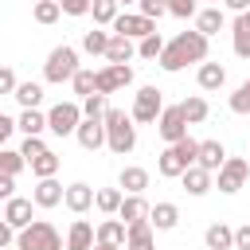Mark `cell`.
<instances>
[{
    "instance_id": "cell-1",
    "label": "cell",
    "mask_w": 250,
    "mask_h": 250,
    "mask_svg": "<svg viewBox=\"0 0 250 250\" xmlns=\"http://www.w3.org/2000/svg\"><path fill=\"white\" fill-rule=\"evenodd\" d=\"M207 59V35H199V31H180L172 43H164V51H160V66L168 70V74H176V70H184L188 62H203Z\"/></svg>"
},
{
    "instance_id": "cell-2",
    "label": "cell",
    "mask_w": 250,
    "mask_h": 250,
    "mask_svg": "<svg viewBox=\"0 0 250 250\" xmlns=\"http://www.w3.org/2000/svg\"><path fill=\"white\" fill-rule=\"evenodd\" d=\"M102 125H105V148H109V152H117V156H129V152L137 148V125H133V117H129L125 109H113V105H105V113H102Z\"/></svg>"
},
{
    "instance_id": "cell-3",
    "label": "cell",
    "mask_w": 250,
    "mask_h": 250,
    "mask_svg": "<svg viewBox=\"0 0 250 250\" xmlns=\"http://www.w3.org/2000/svg\"><path fill=\"white\" fill-rule=\"evenodd\" d=\"M16 246L20 250H62V234L55 230V223L31 219L23 230H16Z\"/></svg>"
},
{
    "instance_id": "cell-4",
    "label": "cell",
    "mask_w": 250,
    "mask_h": 250,
    "mask_svg": "<svg viewBox=\"0 0 250 250\" xmlns=\"http://www.w3.org/2000/svg\"><path fill=\"white\" fill-rule=\"evenodd\" d=\"M82 62H78V51L74 47H66V43H59L51 55H47V62H43V82H51V86H62V82H70L74 78V70H78Z\"/></svg>"
},
{
    "instance_id": "cell-5",
    "label": "cell",
    "mask_w": 250,
    "mask_h": 250,
    "mask_svg": "<svg viewBox=\"0 0 250 250\" xmlns=\"http://www.w3.org/2000/svg\"><path fill=\"white\" fill-rule=\"evenodd\" d=\"M125 86H133V66L129 62H105L102 70H94V94H117V90H125Z\"/></svg>"
},
{
    "instance_id": "cell-6",
    "label": "cell",
    "mask_w": 250,
    "mask_h": 250,
    "mask_svg": "<svg viewBox=\"0 0 250 250\" xmlns=\"http://www.w3.org/2000/svg\"><path fill=\"white\" fill-rule=\"evenodd\" d=\"M78 121H82V105L78 102H59V105L47 109V129L55 137H74Z\"/></svg>"
},
{
    "instance_id": "cell-7",
    "label": "cell",
    "mask_w": 250,
    "mask_h": 250,
    "mask_svg": "<svg viewBox=\"0 0 250 250\" xmlns=\"http://www.w3.org/2000/svg\"><path fill=\"white\" fill-rule=\"evenodd\" d=\"M160 109H164L160 90H156V86H141V90L133 94V109H129V117H133V125H148V121H156Z\"/></svg>"
},
{
    "instance_id": "cell-8",
    "label": "cell",
    "mask_w": 250,
    "mask_h": 250,
    "mask_svg": "<svg viewBox=\"0 0 250 250\" xmlns=\"http://www.w3.org/2000/svg\"><path fill=\"white\" fill-rule=\"evenodd\" d=\"M109 31L113 35H125V39H145V35L156 31V20H148L141 12H117L113 23H109Z\"/></svg>"
},
{
    "instance_id": "cell-9",
    "label": "cell",
    "mask_w": 250,
    "mask_h": 250,
    "mask_svg": "<svg viewBox=\"0 0 250 250\" xmlns=\"http://www.w3.org/2000/svg\"><path fill=\"white\" fill-rule=\"evenodd\" d=\"M246 176H250V164H246L242 156H227V160H223V168H219L215 188H219L223 195H234V191L246 184Z\"/></svg>"
},
{
    "instance_id": "cell-10",
    "label": "cell",
    "mask_w": 250,
    "mask_h": 250,
    "mask_svg": "<svg viewBox=\"0 0 250 250\" xmlns=\"http://www.w3.org/2000/svg\"><path fill=\"white\" fill-rule=\"evenodd\" d=\"M156 133L172 145V141H180V137H188V121H184V113H180V105H164L160 113H156Z\"/></svg>"
},
{
    "instance_id": "cell-11",
    "label": "cell",
    "mask_w": 250,
    "mask_h": 250,
    "mask_svg": "<svg viewBox=\"0 0 250 250\" xmlns=\"http://www.w3.org/2000/svg\"><path fill=\"white\" fill-rule=\"evenodd\" d=\"M4 223L12 227V230H23L27 223H31V215H35V203L31 199H23V195H12V199H4Z\"/></svg>"
},
{
    "instance_id": "cell-12",
    "label": "cell",
    "mask_w": 250,
    "mask_h": 250,
    "mask_svg": "<svg viewBox=\"0 0 250 250\" xmlns=\"http://www.w3.org/2000/svg\"><path fill=\"white\" fill-rule=\"evenodd\" d=\"M125 250H156V230L148 219L125 223Z\"/></svg>"
},
{
    "instance_id": "cell-13",
    "label": "cell",
    "mask_w": 250,
    "mask_h": 250,
    "mask_svg": "<svg viewBox=\"0 0 250 250\" xmlns=\"http://www.w3.org/2000/svg\"><path fill=\"white\" fill-rule=\"evenodd\" d=\"M74 137H78V145H82L86 152H98V148L105 145V125H102V117H82L78 129H74Z\"/></svg>"
},
{
    "instance_id": "cell-14",
    "label": "cell",
    "mask_w": 250,
    "mask_h": 250,
    "mask_svg": "<svg viewBox=\"0 0 250 250\" xmlns=\"http://www.w3.org/2000/svg\"><path fill=\"white\" fill-rule=\"evenodd\" d=\"M62 207L74 211V215H86V211L94 207V188L82 184V180H78V184H66V188H62Z\"/></svg>"
},
{
    "instance_id": "cell-15",
    "label": "cell",
    "mask_w": 250,
    "mask_h": 250,
    "mask_svg": "<svg viewBox=\"0 0 250 250\" xmlns=\"http://www.w3.org/2000/svg\"><path fill=\"white\" fill-rule=\"evenodd\" d=\"M31 203H35V207H43V211L59 207V203H62V184H59L55 176H43V180L35 184V191H31Z\"/></svg>"
},
{
    "instance_id": "cell-16",
    "label": "cell",
    "mask_w": 250,
    "mask_h": 250,
    "mask_svg": "<svg viewBox=\"0 0 250 250\" xmlns=\"http://www.w3.org/2000/svg\"><path fill=\"white\" fill-rule=\"evenodd\" d=\"M117 188H121L125 195H145V188H148V168H141V164H125L121 176H117Z\"/></svg>"
},
{
    "instance_id": "cell-17",
    "label": "cell",
    "mask_w": 250,
    "mask_h": 250,
    "mask_svg": "<svg viewBox=\"0 0 250 250\" xmlns=\"http://www.w3.org/2000/svg\"><path fill=\"white\" fill-rule=\"evenodd\" d=\"M180 184H184V191L188 195H207L215 184H211V172L207 168H199V164H191V168H184L180 172Z\"/></svg>"
},
{
    "instance_id": "cell-18",
    "label": "cell",
    "mask_w": 250,
    "mask_h": 250,
    "mask_svg": "<svg viewBox=\"0 0 250 250\" xmlns=\"http://www.w3.org/2000/svg\"><path fill=\"white\" fill-rule=\"evenodd\" d=\"M223 27H227V16H223V8H219V4H211V8L195 12V31H199V35H207V39H211V35H219Z\"/></svg>"
},
{
    "instance_id": "cell-19",
    "label": "cell",
    "mask_w": 250,
    "mask_h": 250,
    "mask_svg": "<svg viewBox=\"0 0 250 250\" xmlns=\"http://www.w3.org/2000/svg\"><path fill=\"white\" fill-rule=\"evenodd\" d=\"M223 160H227V148H223V141H199V152H195V164H199V168H207V172H219V168H223Z\"/></svg>"
},
{
    "instance_id": "cell-20",
    "label": "cell",
    "mask_w": 250,
    "mask_h": 250,
    "mask_svg": "<svg viewBox=\"0 0 250 250\" xmlns=\"http://www.w3.org/2000/svg\"><path fill=\"white\" fill-rule=\"evenodd\" d=\"M94 242H105V246H125V223H121L117 215L102 219V223L94 227Z\"/></svg>"
},
{
    "instance_id": "cell-21",
    "label": "cell",
    "mask_w": 250,
    "mask_h": 250,
    "mask_svg": "<svg viewBox=\"0 0 250 250\" xmlns=\"http://www.w3.org/2000/svg\"><path fill=\"white\" fill-rule=\"evenodd\" d=\"M62 246H66V250H90V246H94V227H90L86 219H74L70 230H66V238H62Z\"/></svg>"
},
{
    "instance_id": "cell-22",
    "label": "cell",
    "mask_w": 250,
    "mask_h": 250,
    "mask_svg": "<svg viewBox=\"0 0 250 250\" xmlns=\"http://www.w3.org/2000/svg\"><path fill=\"white\" fill-rule=\"evenodd\" d=\"M148 223H152V230H172V227L180 223V207L164 199V203L148 207Z\"/></svg>"
},
{
    "instance_id": "cell-23",
    "label": "cell",
    "mask_w": 250,
    "mask_h": 250,
    "mask_svg": "<svg viewBox=\"0 0 250 250\" xmlns=\"http://www.w3.org/2000/svg\"><path fill=\"white\" fill-rule=\"evenodd\" d=\"M230 47H234L238 59H250V16L246 12H238V20L230 27Z\"/></svg>"
},
{
    "instance_id": "cell-24",
    "label": "cell",
    "mask_w": 250,
    "mask_h": 250,
    "mask_svg": "<svg viewBox=\"0 0 250 250\" xmlns=\"http://www.w3.org/2000/svg\"><path fill=\"white\" fill-rule=\"evenodd\" d=\"M195 82H199V90H223V82H227V70L219 66V62H199V70H195Z\"/></svg>"
},
{
    "instance_id": "cell-25",
    "label": "cell",
    "mask_w": 250,
    "mask_h": 250,
    "mask_svg": "<svg viewBox=\"0 0 250 250\" xmlns=\"http://www.w3.org/2000/svg\"><path fill=\"white\" fill-rule=\"evenodd\" d=\"M203 242H207V250H234V230L227 223H211L203 230Z\"/></svg>"
},
{
    "instance_id": "cell-26",
    "label": "cell",
    "mask_w": 250,
    "mask_h": 250,
    "mask_svg": "<svg viewBox=\"0 0 250 250\" xmlns=\"http://www.w3.org/2000/svg\"><path fill=\"white\" fill-rule=\"evenodd\" d=\"M117 219H121V223H137V219H148V203H145V195H121Z\"/></svg>"
},
{
    "instance_id": "cell-27",
    "label": "cell",
    "mask_w": 250,
    "mask_h": 250,
    "mask_svg": "<svg viewBox=\"0 0 250 250\" xmlns=\"http://www.w3.org/2000/svg\"><path fill=\"white\" fill-rule=\"evenodd\" d=\"M180 113H184V121H188V125H199V121H207L211 105H207V98L191 94V98H184V102H180Z\"/></svg>"
},
{
    "instance_id": "cell-28",
    "label": "cell",
    "mask_w": 250,
    "mask_h": 250,
    "mask_svg": "<svg viewBox=\"0 0 250 250\" xmlns=\"http://www.w3.org/2000/svg\"><path fill=\"white\" fill-rule=\"evenodd\" d=\"M184 168H188V164H184V156H180L172 145H168V148L160 152V160H156V172H160L164 180H180V172H184Z\"/></svg>"
},
{
    "instance_id": "cell-29",
    "label": "cell",
    "mask_w": 250,
    "mask_h": 250,
    "mask_svg": "<svg viewBox=\"0 0 250 250\" xmlns=\"http://www.w3.org/2000/svg\"><path fill=\"white\" fill-rule=\"evenodd\" d=\"M133 55H137L133 39H125V35H109V47H105V62H129Z\"/></svg>"
},
{
    "instance_id": "cell-30",
    "label": "cell",
    "mask_w": 250,
    "mask_h": 250,
    "mask_svg": "<svg viewBox=\"0 0 250 250\" xmlns=\"http://www.w3.org/2000/svg\"><path fill=\"white\" fill-rule=\"evenodd\" d=\"M12 98H16L23 109H39V102H43V86H39V82H16Z\"/></svg>"
},
{
    "instance_id": "cell-31",
    "label": "cell",
    "mask_w": 250,
    "mask_h": 250,
    "mask_svg": "<svg viewBox=\"0 0 250 250\" xmlns=\"http://www.w3.org/2000/svg\"><path fill=\"white\" fill-rule=\"evenodd\" d=\"M16 129H23V137H43V129H47V113H39V109H23V113L16 117Z\"/></svg>"
},
{
    "instance_id": "cell-32",
    "label": "cell",
    "mask_w": 250,
    "mask_h": 250,
    "mask_svg": "<svg viewBox=\"0 0 250 250\" xmlns=\"http://www.w3.org/2000/svg\"><path fill=\"white\" fill-rule=\"evenodd\" d=\"M27 164H31V176H35V180H43V176H55L62 160H59V156H55L51 148H43V152H39V156H31Z\"/></svg>"
},
{
    "instance_id": "cell-33",
    "label": "cell",
    "mask_w": 250,
    "mask_h": 250,
    "mask_svg": "<svg viewBox=\"0 0 250 250\" xmlns=\"http://www.w3.org/2000/svg\"><path fill=\"white\" fill-rule=\"evenodd\" d=\"M121 188H98L94 191V207L102 211V215H117V207H121Z\"/></svg>"
},
{
    "instance_id": "cell-34",
    "label": "cell",
    "mask_w": 250,
    "mask_h": 250,
    "mask_svg": "<svg viewBox=\"0 0 250 250\" xmlns=\"http://www.w3.org/2000/svg\"><path fill=\"white\" fill-rule=\"evenodd\" d=\"M59 16H62L59 0H35V8H31V20H35V23H43V27H51Z\"/></svg>"
},
{
    "instance_id": "cell-35",
    "label": "cell",
    "mask_w": 250,
    "mask_h": 250,
    "mask_svg": "<svg viewBox=\"0 0 250 250\" xmlns=\"http://www.w3.org/2000/svg\"><path fill=\"white\" fill-rule=\"evenodd\" d=\"M117 0H90V16H94V23L98 27H109L113 23V16H117Z\"/></svg>"
},
{
    "instance_id": "cell-36",
    "label": "cell",
    "mask_w": 250,
    "mask_h": 250,
    "mask_svg": "<svg viewBox=\"0 0 250 250\" xmlns=\"http://www.w3.org/2000/svg\"><path fill=\"white\" fill-rule=\"evenodd\" d=\"M27 168V160L20 156V148H0V176H20Z\"/></svg>"
},
{
    "instance_id": "cell-37",
    "label": "cell",
    "mask_w": 250,
    "mask_h": 250,
    "mask_svg": "<svg viewBox=\"0 0 250 250\" xmlns=\"http://www.w3.org/2000/svg\"><path fill=\"white\" fill-rule=\"evenodd\" d=\"M105 47H109V31L94 27V31L82 35V51H86V55H105Z\"/></svg>"
},
{
    "instance_id": "cell-38",
    "label": "cell",
    "mask_w": 250,
    "mask_h": 250,
    "mask_svg": "<svg viewBox=\"0 0 250 250\" xmlns=\"http://www.w3.org/2000/svg\"><path fill=\"white\" fill-rule=\"evenodd\" d=\"M160 51H164V39H160V31H152V35L137 39V55H141V59H160Z\"/></svg>"
},
{
    "instance_id": "cell-39",
    "label": "cell",
    "mask_w": 250,
    "mask_h": 250,
    "mask_svg": "<svg viewBox=\"0 0 250 250\" xmlns=\"http://www.w3.org/2000/svg\"><path fill=\"white\" fill-rule=\"evenodd\" d=\"M70 86H74V94H78V98H86V94H94V70H86V66H78V70H74V78H70Z\"/></svg>"
},
{
    "instance_id": "cell-40",
    "label": "cell",
    "mask_w": 250,
    "mask_h": 250,
    "mask_svg": "<svg viewBox=\"0 0 250 250\" xmlns=\"http://www.w3.org/2000/svg\"><path fill=\"white\" fill-rule=\"evenodd\" d=\"M227 105H230V113H250V78L230 94V102H227Z\"/></svg>"
},
{
    "instance_id": "cell-41",
    "label": "cell",
    "mask_w": 250,
    "mask_h": 250,
    "mask_svg": "<svg viewBox=\"0 0 250 250\" xmlns=\"http://www.w3.org/2000/svg\"><path fill=\"white\" fill-rule=\"evenodd\" d=\"M105 113V94H86L82 98V117H102Z\"/></svg>"
},
{
    "instance_id": "cell-42",
    "label": "cell",
    "mask_w": 250,
    "mask_h": 250,
    "mask_svg": "<svg viewBox=\"0 0 250 250\" xmlns=\"http://www.w3.org/2000/svg\"><path fill=\"white\" fill-rule=\"evenodd\" d=\"M172 148L184 156V164L191 168L195 164V152H199V141H191V137H180V141H172Z\"/></svg>"
},
{
    "instance_id": "cell-43",
    "label": "cell",
    "mask_w": 250,
    "mask_h": 250,
    "mask_svg": "<svg viewBox=\"0 0 250 250\" xmlns=\"http://www.w3.org/2000/svg\"><path fill=\"white\" fill-rule=\"evenodd\" d=\"M164 4H168V16H176V20H188V16L199 12L195 0H164Z\"/></svg>"
},
{
    "instance_id": "cell-44",
    "label": "cell",
    "mask_w": 250,
    "mask_h": 250,
    "mask_svg": "<svg viewBox=\"0 0 250 250\" xmlns=\"http://www.w3.org/2000/svg\"><path fill=\"white\" fill-rule=\"evenodd\" d=\"M137 12L148 20H160V16H168V4L164 0H137Z\"/></svg>"
},
{
    "instance_id": "cell-45",
    "label": "cell",
    "mask_w": 250,
    "mask_h": 250,
    "mask_svg": "<svg viewBox=\"0 0 250 250\" xmlns=\"http://www.w3.org/2000/svg\"><path fill=\"white\" fill-rule=\"evenodd\" d=\"M47 145H43V137H23V145H20V156L23 160H31V156H39Z\"/></svg>"
},
{
    "instance_id": "cell-46",
    "label": "cell",
    "mask_w": 250,
    "mask_h": 250,
    "mask_svg": "<svg viewBox=\"0 0 250 250\" xmlns=\"http://www.w3.org/2000/svg\"><path fill=\"white\" fill-rule=\"evenodd\" d=\"M62 16H86L90 12V0H59Z\"/></svg>"
},
{
    "instance_id": "cell-47",
    "label": "cell",
    "mask_w": 250,
    "mask_h": 250,
    "mask_svg": "<svg viewBox=\"0 0 250 250\" xmlns=\"http://www.w3.org/2000/svg\"><path fill=\"white\" fill-rule=\"evenodd\" d=\"M16 82H20V78H16V70H12V66H0V98H4V94H12V90H16Z\"/></svg>"
},
{
    "instance_id": "cell-48",
    "label": "cell",
    "mask_w": 250,
    "mask_h": 250,
    "mask_svg": "<svg viewBox=\"0 0 250 250\" xmlns=\"http://www.w3.org/2000/svg\"><path fill=\"white\" fill-rule=\"evenodd\" d=\"M16 133V117H8V113H0V148L8 145V137Z\"/></svg>"
},
{
    "instance_id": "cell-49",
    "label": "cell",
    "mask_w": 250,
    "mask_h": 250,
    "mask_svg": "<svg viewBox=\"0 0 250 250\" xmlns=\"http://www.w3.org/2000/svg\"><path fill=\"white\" fill-rule=\"evenodd\" d=\"M234 250H250V223L234 230Z\"/></svg>"
},
{
    "instance_id": "cell-50",
    "label": "cell",
    "mask_w": 250,
    "mask_h": 250,
    "mask_svg": "<svg viewBox=\"0 0 250 250\" xmlns=\"http://www.w3.org/2000/svg\"><path fill=\"white\" fill-rule=\"evenodd\" d=\"M12 242H16V230H12V227L4 223V215H0V250H8Z\"/></svg>"
},
{
    "instance_id": "cell-51",
    "label": "cell",
    "mask_w": 250,
    "mask_h": 250,
    "mask_svg": "<svg viewBox=\"0 0 250 250\" xmlns=\"http://www.w3.org/2000/svg\"><path fill=\"white\" fill-rule=\"evenodd\" d=\"M16 195V176H0V199H12Z\"/></svg>"
},
{
    "instance_id": "cell-52",
    "label": "cell",
    "mask_w": 250,
    "mask_h": 250,
    "mask_svg": "<svg viewBox=\"0 0 250 250\" xmlns=\"http://www.w3.org/2000/svg\"><path fill=\"white\" fill-rule=\"evenodd\" d=\"M223 4H227L230 12H246V8H250V0H223Z\"/></svg>"
},
{
    "instance_id": "cell-53",
    "label": "cell",
    "mask_w": 250,
    "mask_h": 250,
    "mask_svg": "<svg viewBox=\"0 0 250 250\" xmlns=\"http://www.w3.org/2000/svg\"><path fill=\"white\" fill-rule=\"evenodd\" d=\"M90 250H121V246H105V242H94Z\"/></svg>"
},
{
    "instance_id": "cell-54",
    "label": "cell",
    "mask_w": 250,
    "mask_h": 250,
    "mask_svg": "<svg viewBox=\"0 0 250 250\" xmlns=\"http://www.w3.org/2000/svg\"><path fill=\"white\" fill-rule=\"evenodd\" d=\"M117 4H137V0H117Z\"/></svg>"
},
{
    "instance_id": "cell-55",
    "label": "cell",
    "mask_w": 250,
    "mask_h": 250,
    "mask_svg": "<svg viewBox=\"0 0 250 250\" xmlns=\"http://www.w3.org/2000/svg\"><path fill=\"white\" fill-rule=\"evenodd\" d=\"M246 16H250V8H246Z\"/></svg>"
},
{
    "instance_id": "cell-56",
    "label": "cell",
    "mask_w": 250,
    "mask_h": 250,
    "mask_svg": "<svg viewBox=\"0 0 250 250\" xmlns=\"http://www.w3.org/2000/svg\"><path fill=\"white\" fill-rule=\"evenodd\" d=\"M211 4H219V0H211Z\"/></svg>"
}]
</instances>
